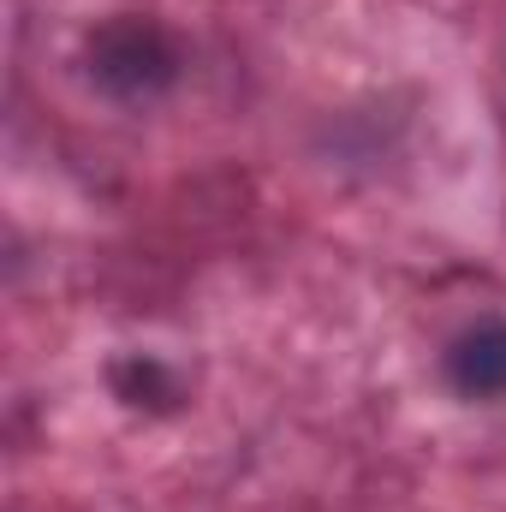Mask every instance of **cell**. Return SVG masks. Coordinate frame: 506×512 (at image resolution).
<instances>
[{
    "instance_id": "obj_1",
    "label": "cell",
    "mask_w": 506,
    "mask_h": 512,
    "mask_svg": "<svg viewBox=\"0 0 506 512\" xmlns=\"http://www.w3.org/2000/svg\"><path fill=\"white\" fill-rule=\"evenodd\" d=\"M90 78L120 102H149L179 78V48L149 18H114L90 42Z\"/></svg>"
},
{
    "instance_id": "obj_2",
    "label": "cell",
    "mask_w": 506,
    "mask_h": 512,
    "mask_svg": "<svg viewBox=\"0 0 506 512\" xmlns=\"http://www.w3.org/2000/svg\"><path fill=\"white\" fill-rule=\"evenodd\" d=\"M441 370H447L453 393H465V399H506V322L483 316V322L459 328L441 352Z\"/></svg>"
}]
</instances>
